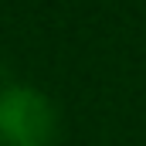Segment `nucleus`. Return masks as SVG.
Returning <instances> with one entry per match:
<instances>
[{"instance_id": "nucleus-1", "label": "nucleus", "mask_w": 146, "mask_h": 146, "mask_svg": "<svg viewBox=\"0 0 146 146\" xmlns=\"http://www.w3.org/2000/svg\"><path fill=\"white\" fill-rule=\"evenodd\" d=\"M58 136L54 102L27 82L0 85V146H51Z\"/></svg>"}]
</instances>
